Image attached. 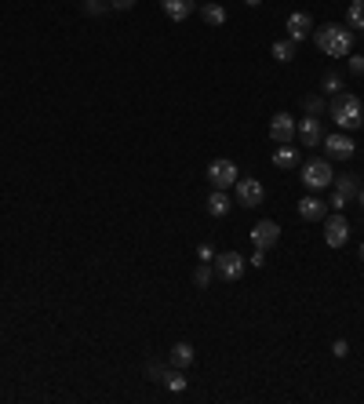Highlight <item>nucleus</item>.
<instances>
[{"label":"nucleus","mask_w":364,"mask_h":404,"mask_svg":"<svg viewBox=\"0 0 364 404\" xmlns=\"http://www.w3.org/2000/svg\"><path fill=\"white\" fill-rule=\"evenodd\" d=\"M269 139L277 142V146L295 142V117L291 113H273L269 117Z\"/></svg>","instance_id":"6e6552de"},{"label":"nucleus","mask_w":364,"mask_h":404,"mask_svg":"<svg viewBox=\"0 0 364 404\" xmlns=\"http://www.w3.org/2000/svg\"><path fill=\"white\" fill-rule=\"evenodd\" d=\"M161 8L171 22H182V18H190L197 11V0H161Z\"/></svg>","instance_id":"2eb2a0df"},{"label":"nucleus","mask_w":364,"mask_h":404,"mask_svg":"<svg viewBox=\"0 0 364 404\" xmlns=\"http://www.w3.org/2000/svg\"><path fill=\"white\" fill-rule=\"evenodd\" d=\"M273 168H281V171H288V168H299V149L288 142V146H277L273 149Z\"/></svg>","instance_id":"dca6fc26"},{"label":"nucleus","mask_w":364,"mask_h":404,"mask_svg":"<svg viewBox=\"0 0 364 404\" xmlns=\"http://www.w3.org/2000/svg\"><path fill=\"white\" fill-rule=\"evenodd\" d=\"M230 208H233V204H230L226 190H211V197H208V211L215 215V219H223V215H226Z\"/></svg>","instance_id":"6ab92c4d"},{"label":"nucleus","mask_w":364,"mask_h":404,"mask_svg":"<svg viewBox=\"0 0 364 404\" xmlns=\"http://www.w3.org/2000/svg\"><path fill=\"white\" fill-rule=\"evenodd\" d=\"M193 364V346L190 343H175L171 346V368H182V371H186Z\"/></svg>","instance_id":"f3484780"},{"label":"nucleus","mask_w":364,"mask_h":404,"mask_svg":"<svg viewBox=\"0 0 364 404\" xmlns=\"http://www.w3.org/2000/svg\"><path fill=\"white\" fill-rule=\"evenodd\" d=\"M245 4H248V8H259V4H262V0H245Z\"/></svg>","instance_id":"2f4dec72"},{"label":"nucleus","mask_w":364,"mask_h":404,"mask_svg":"<svg viewBox=\"0 0 364 404\" xmlns=\"http://www.w3.org/2000/svg\"><path fill=\"white\" fill-rule=\"evenodd\" d=\"M281 240V226L277 223H269V219H262V223H255L252 226V244L255 248H262V252H269L273 244Z\"/></svg>","instance_id":"9d476101"},{"label":"nucleus","mask_w":364,"mask_h":404,"mask_svg":"<svg viewBox=\"0 0 364 404\" xmlns=\"http://www.w3.org/2000/svg\"><path fill=\"white\" fill-rule=\"evenodd\" d=\"M146 376L154 379V383H164V376H168V368H164V364H149V368H146Z\"/></svg>","instance_id":"393cba45"},{"label":"nucleus","mask_w":364,"mask_h":404,"mask_svg":"<svg viewBox=\"0 0 364 404\" xmlns=\"http://www.w3.org/2000/svg\"><path fill=\"white\" fill-rule=\"evenodd\" d=\"M321 110H324V102H321V99H310V102H306V113H310V117H317Z\"/></svg>","instance_id":"c85d7f7f"},{"label":"nucleus","mask_w":364,"mask_h":404,"mask_svg":"<svg viewBox=\"0 0 364 404\" xmlns=\"http://www.w3.org/2000/svg\"><path fill=\"white\" fill-rule=\"evenodd\" d=\"M252 266H266V252H262V248H255V255H252Z\"/></svg>","instance_id":"c756f323"},{"label":"nucleus","mask_w":364,"mask_h":404,"mask_svg":"<svg viewBox=\"0 0 364 404\" xmlns=\"http://www.w3.org/2000/svg\"><path fill=\"white\" fill-rule=\"evenodd\" d=\"M135 4H139V0H109V8H117V11H128Z\"/></svg>","instance_id":"cd10ccee"},{"label":"nucleus","mask_w":364,"mask_h":404,"mask_svg":"<svg viewBox=\"0 0 364 404\" xmlns=\"http://www.w3.org/2000/svg\"><path fill=\"white\" fill-rule=\"evenodd\" d=\"M233 190H237V204L240 208H259L266 201V186L259 179H237Z\"/></svg>","instance_id":"423d86ee"},{"label":"nucleus","mask_w":364,"mask_h":404,"mask_svg":"<svg viewBox=\"0 0 364 404\" xmlns=\"http://www.w3.org/2000/svg\"><path fill=\"white\" fill-rule=\"evenodd\" d=\"M357 193H360L357 175H336V193H331V208L343 211V208L357 204Z\"/></svg>","instance_id":"20e7f679"},{"label":"nucleus","mask_w":364,"mask_h":404,"mask_svg":"<svg viewBox=\"0 0 364 404\" xmlns=\"http://www.w3.org/2000/svg\"><path fill=\"white\" fill-rule=\"evenodd\" d=\"M360 262H364V244H360Z\"/></svg>","instance_id":"72a5a7b5"},{"label":"nucleus","mask_w":364,"mask_h":404,"mask_svg":"<svg viewBox=\"0 0 364 404\" xmlns=\"http://www.w3.org/2000/svg\"><path fill=\"white\" fill-rule=\"evenodd\" d=\"M357 201H360V208H364V190H360V193H357Z\"/></svg>","instance_id":"473e14b6"},{"label":"nucleus","mask_w":364,"mask_h":404,"mask_svg":"<svg viewBox=\"0 0 364 404\" xmlns=\"http://www.w3.org/2000/svg\"><path fill=\"white\" fill-rule=\"evenodd\" d=\"M208 281H211V266H208V262H200V266H197V273H193V285H197V288H208Z\"/></svg>","instance_id":"b1692460"},{"label":"nucleus","mask_w":364,"mask_h":404,"mask_svg":"<svg viewBox=\"0 0 364 404\" xmlns=\"http://www.w3.org/2000/svg\"><path fill=\"white\" fill-rule=\"evenodd\" d=\"M295 135H299L302 146H321V142H324V128H321L317 117H302V120L295 124Z\"/></svg>","instance_id":"f8f14e48"},{"label":"nucleus","mask_w":364,"mask_h":404,"mask_svg":"<svg viewBox=\"0 0 364 404\" xmlns=\"http://www.w3.org/2000/svg\"><path fill=\"white\" fill-rule=\"evenodd\" d=\"M350 240V223L343 219V215H331V219L324 223V244L328 248H343Z\"/></svg>","instance_id":"9b49d317"},{"label":"nucleus","mask_w":364,"mask_h":404,"mask_svg":"<svg viewBox=\"0 0 364 404\" xmlns=\"http://www.w3.org/2000/svg\"><path fill=\"white\" fill-rule=\"evenodd\" d=\"M324 149H328V161H350L353 153H357V142L346 135V132H336V135H324V142H321Z\"/></svg>","instance_id":"0eeeda50"},{"label":"nucleus","mask_w":364,"mask_h":404,"mask_svg":"<svg viewBox=\"0 0 364 404\" xmlns=\"http://www.w3.org/2000/svg\"><path fill=\"white\" fill-rule=\"evenodd\" d=\"M284 29H288V41H302V37H310L314 33V18L306 15V11H291L288 15V22H284Z\"/></svg>","instance_id":"ddd939ff"},{"label":"nucleus","mask_w":364,"mask_h":404,"mask_svg":"<svg viewBox=\"0 0 364 404\" xmlns=\"http://www.w3.org/2000/svg\"><path fill=\"white\" fill-rule=\"evenodd\" d=\"M84 8H87V11H95V15H99V11H102L106 4H102V0H87V4H84Z\"/></svg>","instance_id":"7c9ffc66"},{"label":"nucleus","mask_w":364,"mask_h":404,"mask_svg":"<svg viewBox=\"0 0 364 404\" xmlns=\"http://www.w3.org/2000/svg\"><path fill=\"white\" fill-rule=\"evenodd\" d=\"M324 215H328V204L321 197H302L299 201V219L302 223H321Z\"/></svg>","instance_id":"4468645a"},{"label":"nucleus","mask_w":364,"mask_h":404,"mask_svg":"<svg viewBox=\"0 0 364 404\" xmlns=\"http://www.w3.org/2000/svg\"><path fill=\"white\" fill-rule=\"evenodd\" d=\"M200 18H204L208 26H223V22H226V8L215 4V0H208V4H200Z\"/></svg>","instance_id":"a211bd4d"},{"label":"nucleus","mask_w":364,"mask_h":404,"mask_svg":"<svg viewBox=\"0 0 364 404\" xmlns=\"http://www.w3.org/2000/svg\"><path fill=\"white\" fill-rule=\"evenodd\" d=\"M331 354H336V357H346V354H350V343H346V339H336V346H331Z\"/></svg>","instance_id":"bb28decb"},{"label":"nucleus","mask_w":364,"mask_h":404,"mask_svg":"<svg viewBox=\"0 0 364 404\" xmlns=\"http://www.w3.org/2000/svg\"><path fill=\"white\" fill-rule=\"evenodd\" d=\"M331 120H336L343 132L360 128V124H364V106H360V99H357V95H339L336 102H331Z\"/></svg>","instance_id":"f03ea898"},{"label":"nucleus","mask_w":364,"mask_h":404,"mask_svg":"<svg viewBox=\"0 0 364 404\" xmlns=\"http://www.w3.org/2000/svg\"><path fill=\"white\" fill-rule=\"evenodd\" d=\"M346 26L350 29H364V0H350V8H346Z\"/></svg>","instance_id":"aec40b11"},{"label":"nucleus","mask_w":364,"mask_h":404,"mask_svg":"<svg viewBox=\"0 0 364 404\" xmlns=\"http://www.w3.org/2000/svg\"><path fill=\"white\" fill-rule=\"evenodd\" d=\"M346 58H350V73H357V77H360V73H364V55H353V51H350Z\"/></svg>","instance_id":"a878e982"},{"label":"nucleus","mask_w":364,"mask_h":404,"mask_svg":"<svg viewBox=\"0 0 364 404\" xmlns=\"http://www.w3.org/2000/svg\"><path fill=\"white\" fill-rule=\"evenodd\" d=\"M164 383H168V390H186V376H182V368H171L168 376H164Z\"/></svg>","instance_id":"4be33fe9"},{"label":"nucleus","mask_w":364,"mask_h":404,"mask_svg":"<svg viewBox=\"0 0 364 404\" xmlns=\"http://www.w3.org/2000/svg\"><path fill=\"white\" fill-rule=\"evenodd\" d=\"M302 182L310 186V190H328L331 182H336V171H331V161L324 157H314L302 164Z\"/></svg>","instance_id":"7ed1b4c3"},{"label":"nucleus","mask_w":364,"mask_h":404,"mask_svg":"<svg viewBox=\"0 0 364 404\" xmlns=\"http://www.w3.org/2000/svg\"><path fill=\"white\" fill-rule=\"evenodd\" d=\"M269 51H273V58H277V62H291L295 58V41H277Z\"/></svg>","instance_id":"412c9836"},{"label":"nucleus","mask_w":364,"mask_h":404,"mask_svg":"<svg viewBox=\"0 0 364 404\" xmlns=\"http://www.w3.org/2000/svg\"><path fill=\"white\" fill-rule=\"evenodd\" d=\"M314 44H317L328 58H346V55L353 51V29H350V26L328 22V26L314 29Z\"/></svg>","instance_id":"f257e3e1"},{"label":"nucleus","mask_w":364,"mask_h":404,"mask_svg":"<svg viewBox=\"0 0 364 404\" xmlns=\"http://www.w3.org/2000/svg\"><path fill=\"white\" fill-rule=\"evenodd\" d=\"M240 171L233 161H211L208 164V182H211V190H230V186H237Z\"/></svg>","instance_id":"39448f33"},{"label":"nucleus","mask_w":364,"mask_h":404,"mask_svg":"<svg viewBox=\"0 0 364 404\" xmlns=\"http://www.w3.org/2000/svg\"><path fill=\"white\" fill-rule=\"evenodd\" d=\"M321 87H324V95H336V91L343 87V77H339V73H324Z\"/></svg>","instance_id":"5701e85b"},{"label":"nucleus","mask_w":364,"mask_h":404,"mask_svg":"<svg viewBox=\"0 0 364 404\" xmlns=\"http://www.w3.org/2000/svg\"><path fill=\"white\" fill-rule=\"evenodd\" d=\"M245 259H240L237 252H223V255H215V270H219V277L223 281H240L245 277Z\"/></svg>","instance_id":"1a4fd4ad"}]
</instances>
